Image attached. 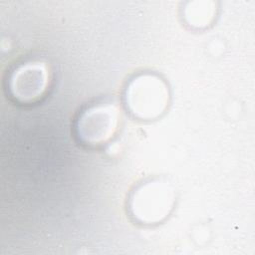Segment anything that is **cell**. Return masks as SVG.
<instances>
[{"label":"cell","instance_id":"5","mask_svg":"<svg viewBox=\"0 0 255 255\" xmlns=\"http://www.w3.org/2000/svg\"><path fill=\"white\" fill-rule=\"evenodd\" d=\"M208 2L190 3V7L184 10V18L186 22L195 28H202L208 26L214 15V8L208 6Z\"/></svg>","mask_w":255,"mask_h":255},{"label":"cell","instance_id":"1","mask_svg":"<svg viewBox=\"0 0 255 255\" xmlns=\"http://www.w3.org/2000/svg\"><path fill=\"white\" fill-rule=\"evenodd\" d=\"M169 101L165 82L152 74H141L128 84L125 91V103L128 112L144 121L160 117Z\"/></svg>","mask_w":255,"mask_h":255},{"label":"cell","instance_id":"4","mask_svg":"<svg viewBox=\"0 0 255 255\" xmlns=\"http://www.w3.org/2000/svg\"><path fill=\"white\" fill-rule=\"evenodd\" d=\"M49 72L41 62H27L17 66L9 75V96L19 104H35L47 93Z\"/></svg>","mask_w":255,"mask_h":255},{"label":"cell","instance_id":"2","mask_svg":"<svg viewBox=\"0 0 255 255\" xmlns=\"http://www.w3.org/2000/svg\"><path fill=\"white\" fill-rule=\"evenodd\" d=\"M174 199V192L166 182L151 180L134 189L129 198L128 208L137 222L156 224L169 215Z\"/></svg>","mask_w":255,"mask_h":255},{"label":"cell","instance_id":"3","mask_svg":"<svg viewBox=\"0 0 255 255\" xmlns=\"http://www.w3.org/2000/svg\"><path fill=\"white\" fill-rule=\"evenodd\" d=\"M120 114L116 106L97 104L84 110L76 120L75 133L79 141L90 147L109 142L119 128Z\"/></svg>","mask_w":255,"mask_h":255}]
</instances>
